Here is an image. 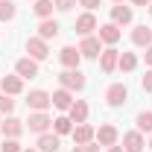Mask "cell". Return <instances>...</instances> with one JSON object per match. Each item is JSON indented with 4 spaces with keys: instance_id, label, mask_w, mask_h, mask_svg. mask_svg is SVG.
<instances>
[{
    "instance_id": "cell-1",
    "label": "cell",
    "mask_w": 152,
    "mask_h": 152,
    "mask_svg": "<svg viewBox=\"0 0 152 152\" xmlns=\"http://www.w3.org/2000/svg\"><path fill=\"white\" fill-rule=\"evenodd\" d=\"M58 82H61V88H67L70 94L73 91H82L85 85H88V79H85V73L76 67V70H64V73H58Z\"/></svg>"
},
{
    "instance_id": "cell-2",
    "label": "cell",
    "mask_w": 152,
    "mask_h": 152,
    "mask_svg": "<svg viewBox=\"0 0 152 152\" xmlns=\"http://www.w3.org/2000/svg\"><path fill=\"white\" fill-rule=\"evenodd\" d=\"M105 102H108L111 108L126 105V102H129V88H126L123 82H114V85H108V91H105Z\"/></svg>"
},
{
    "instance_id": "cell-3",
    "label": "cell",
    "mask_w": 152,
    "mask_h": 152,
    "mask_svg": "<svg viewBox=\"0 0 152 152\" xmlns=\"http://www.w3.org/2000/svg\"><path fill=\"white\" fill-rule=\"evenodd\" d=\"M26 105L32 111H47L53 105V96L47 94V91H41V88H35V91H29V96H26Z\"/></svg>"
},
{
    "instance_id": "cell-4",
    "label": "cell",
    "mask_w": 152,
    "mask_h": 152,
    "mask_svg": "<svg viewBox=\"0 0 152 152\" xmlns=\"http://www.w3.org/2000/svg\"><path fill=\"white\" fill-rule=\"evenodd\" d=\"M50 126H53V120H50V114H47V111H32V114H29V120H26V129L35 132V134H44Z\"/></svg>"
},
{
    "instance_id": "cell-5",
    "label": "cell",
    "mask_w": 152,
    "mask_h": 152,
    "mask_svg": "<svg viewBox=\"0 0 152 152\" xmlns=\"http://www.w3.org/2000/svg\"><path fill=\"white\" fill-rule=\"evenodd\" d=\"M26 53H29V58H35V61H44V58L50 56V47H47V41L44 38H26Z\"/></svg>"
},
{
    "instance_id": "cell-6",
    "label": "cell",
    "mask_w": 152,
    "mask_h": 152,
    "mask_svg": "<svg viewBox=\"0 0 152 152\" xmlns=\"http://www.w3.org/2000/svg\"><path fill=\"white\" fill-rule=\"evenodd\" d=\"M94 137H96V143H99V146H114V143L120 140V132H117V126H114V123H102V126L96 129Z\"/></svg>"
},
{
    "instance_id": "cell-7",
    "label": "cell",
    "mask_w": 152,
    "mask_h": 152,
    "mask_svg": "<svg viewBox=\"0 0 152 152\" xmlns=\"http://www.w3.org/2000/svg\"><path fill=\"white\" fill-rule=\"evenodd\" d=\"M58 61L64 64V70H76V67H79V61H82L79 47H61V50H58Z\"/></svg>"
},
{
    "instance_id": "cell-8",
    "label": "cell",
    "mask_w": 152,
    "mask_h": 152,
    "mask_svg": "<svg viewBox=\"0 0 152 152\" xmlns=\"http://www.w3.org/2000/svg\"><path fill=\"white\" fill-rule=\"evenodd\" d=\"M79 53H82V58H99V53H102V41H99L96 35L82 38V44H79Z\"/></svg>"
},
{
    "instance_id": "cell-9",
    "label": "cell",
    "mask_w": 152,
    "mask_h": 152,
    "mask_svg": "<svg viewBox=\"0 0 152 152\" xmlns=\"http://www.w3.org/2000/svg\"><path fill=\"white\" fill-rule=\"evenodd\" d=\"M73 29H76V35L88 38V35L96 29V18H94V12H85V15H79V18H76V23H73Z\"/></svg>"
},
{
    "instance_id": "cell-10",
    "label": "cell",
    "mask_w": 152,
    "mask_h": 152,
    "mask_svg": "<svg viewBox=\"0 0 152 152\" xmlns=\"http://www.w3.org/2000/svg\"><path fill=\"white\" fill-rule=\"evenodd\" d=\"M23 120H18V117H6V120H0V132H3V137H20L23 134Z\"/></svg>"
},
{
    "instance_id": "cell-11",
    "label": "cell",
    "mask_w": 152,
    "mask_h": 152,
    "mask_svg": "<svg viewBox=\"0 0 152 152\" xmlns=\"http://www.w3.org/2000/svg\"><path fill=\"white\" fill-rule=\"evenodd\" d=\"M15 73L20 76V79H32V76H38V61L35 58H18L15 61Z\"/></svg>"
},
{
    "instance_id": "cell-12",
    "label": "cell",
    "mask_w": 152,
    "mask_h": 152,
    "mask_svg": "<svg viewBox=\"0 0 152 152\" xmlns=\"http://www.w3.org/2000/svg\"><path fill=\"white\" fill-rule=\"evenodd\" d=\"M143 146H146V140H143V132H126L123 134V149L126 152H143Z\"/></svg>"
},
{
    "instance_id": "cell-13",
    "label": "cell",
    "mask_w": 152,
    "mask_h": 152,
    "mask_svg": "<svg viewBox=\"0 0 152 152\" xmlns=\"http://www.w3.org/2000/svg\"><path fill=\"white\" fill-rule=\"evenodd\" d=\"M23 91V79H20L18 73L15 76H0V94H9V96H15Z\"/></svg>"
},
{
    "instance_id": "cell-14",
    "label": "cell",
    "mask_w": 152,
    "mask_h": 152,
    "mask_svg": "<svg viewBox=\"0 0 152 152\" xmlns=\"http://www.w3.org/2000/svg\"><path fill=\"white\" fill-rule=\"evenodd\" d=\"M132 18H134L132 6H123V3L111 6V23H117V26H126V23H132Z\"/></svg>"
},
{
    "instance_id": "cell-15",
    "label": "cell",
    "mask_w": 152,
    "mask_h": 152,
    "mask_svg": "<svg viewBox=\"0 0 152 152\" xmlns=\"http://www.w3.org/2000/svg\"><path fill=\"white\" fill-rule=\"evenodd\" d=\"M120 35H123V32H120V26H117V23H102V26L96 29V38H99L102 44H117Z\"/></svg>"
},
{
    "instance_id": "cell-16",
    "label": "cell",
    "mask_w": 152,
    "mask_h": 152,
    "mask_svg": "<svg viewBox=\"0 0 152 152\" xmlns=\"http://www.w3.org/2000/svg\"><path fill=\"white\" fill-rule=\"evenodd\" d=\"M117 61H120V53L108 47V50H102L99 53V67H102V73H114L117 70Z\"/></svg>"
},
{
    "instance_id": "cell-17",
    "label": "cell",
    "mask_w": 152,
    "mask_h": 152,
    "mask_svg": "<svg viewBox=\"0 0 152 152\" xmlns=\"http://www.w3.org/2000/svg\"><path fill=\"white\" fill-rule=\"evenodd\" d=\"M38 149H41V152H58V149H61V137H58L56 132L38 134Z\"/></svg>"
},
{
    "instance_id": "cell-18",
    "label": "cell",
    "mask_w": 152,
    "mask_h": 152,
    "mask_svg": "<svg viewBox=\"0 0 152 152\" xmlns=\"http://www.w3.org/2000/svg\"><path fill=\"white\" fill-rule=\"evenodd\" d=\"M70 134H73V143H91L94 134H96V129L91 126V123H76Z\"/></svg>"
},
{
    "instance_id": "cell-19",
    "label": "cell",
    "mask_w": 152,
    "mask_h": 152,
    "mask_svg": "<svg viewBox=\"0 0 152 152\" xmlns=\"http://www.w3.org/2000/svg\"><path fill=\"white\" fill-rule=\"evenodd\" d=\"M132 44L134 47H149L152 44V26H146V23L134 26L132 29Z\"/></svg>"
},
{
    "instance_id": "cell-20",
    "label": "cell",
    "mask_w": 152,
    "mask_h": 152,
    "mask_svg": "<svg viewBox=\"0 0 152 152\" xmlns=\"http://www.w3.org/2000/svg\"><path fill=\"white\" fill-rule=\"evenodd\" d=\"M67 117L73 123H88V102L85 99H73V105L67 108Z\"/></svg>"
},
{
    "instance_id": "cell-21",
    "label": "cell",
    "mask_w": 152,
    "mask_h": 152,
    "mask_svg": "<svg viewBox=\"0 0 152 152\" xmlns=\"http://www.w3.org/2000/svg\"><path fill=\"white\" fill-rule=\"evenodd\" d=\"M50 96H53V105H56L58 111H67V108L73 105V94H70L67 88H58V91H53Z\"/></svg>"
},
{
    "instance_id": "cell-22",
    "label": "cell",
    "mask_w": 152,
    "mask_h": 152,
    "mask_svg": "<svg viewBox=\"0 0 152 152\" xmlns=\"http://www.w3.org/2000/svg\"><path fill=\"white\" fill-rule=\"evenodd\" d=\"M58 35V23L53 18H44L41 23H38V38H44V41H50V38Z\"/></svg>"
},
{
    "instance_id": "cell-23",
    "label": "cell",
    "mask_w": 152,
    "mask_h": 152,
    "mask_svg": "<svg viewBox=\"0 0 152 152\" xmlns=\"http://www.w3.org/2000/svg\"><path fill=\"white\" fill-rule=\"evenodd\" d=\"M53 132H56L58 137H61V134H70V132H73V120H70L67 114L56 117V120H53Z\"/></svg>"
},
{
    "instance_id": "cell-24",
    "label": "cell",
    "mask_w": 152,
    "mask_h": 152,
    "mask_svg": "<svg viewBox=\"0 0 152 152\" xmlns=\"http://www.w3.org/2000/svg\"><path fill=\"white\" fill-rule=\"evenodd\" d=\"M134 67H137V56H134V53H120L117 70H123V73H132Z\"/></svg>"
},
{
    "instance_id": "cell-25",
    "label": "cell",
    "mask_w": 152,
    "mask_h": 152,
    "mask_svg": "<svg viewBox=\"0 0 152 152\" xmlns=\"http://www.w3.org/2000/svg\"><path fill=\"white\" fill-rule=\"evenodd\" d=\"M53 9H56V6H53V0H35V6H32V12H35L41 20L50 18V15H53Z\"/></svg>"
},
{
    "instance_id": "cell-26",
    "label": "cell",
    "mask_w": 152,
    "mask_h": 152,
    "mask_svg": "<svg viewBox=\"0 0 152 152\" xmlns=\"http://www.w3.org/2000/svg\"><path fill=\"white\" fill-rule=\"evenodd\" d=\"M18 15V6L12 0H0V20H15Z\"/></svg>"
},
{
    "instance_id": "cell-27",
    "label": "cell",
    "mask_w": 152,
    "mask_h": 152,
    "mask_svg": "<svg viewBox=\"0 0 152 152\" xmlns=\"http://www.w3.org/2000/svg\"><path fill=\"white\" fill-rule=\"evenodd\" d=\"M134 123H137V132H149L152 134V111H140Z\"/></svg>"
},
{
    "instance_id": "cell-28",
    "label": "cell",
    "mask_w": 152,
    "mask_h": 152,
    "mask_svg": "<svg viewBox=\"0 0 152 152\" xmlns=\"http://www.w3.org/2000/svg\"><path fill=\"white\" fill-rule=\"evenodd\" d=\"M15 111V99L9 94H0V114H12Z\"/></svg>"
},
{
    "instance_id": "cell-29",
    "label": "cell",
    "mask_w": 152,
    "mask_h": 152,
    "mask_svg": "<svg viewBox=\"0 0 152 152\" xmlns=\"http://www.w3.org/2000/svg\"><path fill=\"white\" fill-rule=\"evenodd\" d=\"M3 152H23V146L18 143V137H3Z\"/></svg>"
},
{
    "instance_id": "cell-30",
    "label": "cell",
    "mask_w": 152,
    "mask_h": 152,
    "mask_svg": "<svg viewBox=\"0 0 152 152\" xmlns=\"http://www.w3.org/2000/svg\"><path fill=\"white\" fill-rule=\"evenodd\" d=\"M53 6H56L58 12H70V9L76 6V0H53Z\"/></svg>"
},
{
    "instance_id": "cell-31",
    "label": "cell",
    "mask_w": 152,
    "mask_h": 152,
    "mask_svg": "<svg viewBox=\"0 0 152 152\" xmlns=\"http://www.w3.org/2000/svg\"><path fill=\"white\" fill-rule=\"evenodd\" d=\"M73 152H99V146H96L94 140H91V143H76Z\"/></svg>"
},
{
    "instance_id": "cell-32",
    "label": "cell",
    "mask_w": 152,
    "mask_h": 152,
    "mask_svg": "<svg viewBox=\"0 0 152 152\" xmlns=\"http://www.w3.org/2000/svg\"><path fill=\"white\" fill-rule=\"evenodd\" d=\"M140 88H143L146 94H152V70H146V76L140 79Z\"/></svg>"
},
{
    "instance_id": "cell-33",
    "label": "cell",
    "mask_w": 152,
    "mask_h": 152,
    "mask_svg": "<svg viewBox=\"0 0 152 152\" xmlns=\"http://www.w3.org/2000/svg\"><path fill=\"white\" fill-rule=\"evenodd\" d=\"M76 3H79V6H85V9L91 12V9H96V6L102 3V0H76Z\"/></svg>"
},
{
    "instance_id": "cell-34",
    "label": "cell",
    "mask_w": 152,
    "mask_h": 152,
    "mask_svg": "<svg viewBox=\"0 0 152 152\" xmlns=\"http://www.w3.org/2000/svg\"><path fill=\"white\" fill-rule=\"evenodd\" d=\"M146 64H149V67H152V44H149V47H146Z\"/></svg>"
},
{
    "instance_id": "cell-35",
    "label": "cell",
    "mask_w": 152,
    "mask_h": 152,
    "mask_svg": "<svg viewBox=\"0 0 152 152\" xmlns=\"http://www.w3.org/2000/svg\"><path fill=\"white\" fill-rule=\"evenodd\" d=\"M108 152H126V149H123V146H117V143H114V146H108Z\"/></svg>"
},
{
    "instance_id": "cell-36",
    "label": "cell",
    "mask_w": 152,
    "mask_h": 152,
    "mask_svg": "<svg viewBox=\"0 0 152 152\" xmlns=\"http://www.w3.org/2000/svg\"><path fill=\"white\" fill-rule=\"evenodd\" d=\"M134 6H149V0H132Z\"/></svg>"
},
{
    "instance_id": "cell-37",
    "label": "cell",
    "mask_w": 152,
    "mask_h": 152,
    "mask_svg": "<svg viewBox=\"0 0 152 152\" xmlns=\"http://www.w3.org/2000/svg\"><path fill=\"white\" fill-rule=\"evenodd\" d=\"M146 9H149V15H152V0H149V6H146Z\"/></svg>"
},
{
    "instance_id": "cell-38",
    "label": "cell",
    "mask_w": 152,
    "mask_h": 152,
    "mask_svg": "<svg viewBox=\"0 0 152 152\" xmlns=\"http://www.w3.org/2000/svg\"><path fill=\"white\" fill-rule=\"evenodd\" d=\"M23 152H35V149H23Z\"/></svg>"
},
{
    "instance_id": "cell-39",
    "label": "cell",
    "mask_w": 152,
    "mask_h": 152,
    "mask_svg": "<svg viewBox=\"0 0 152 152\" xmlns=\"http://www.w3.org/2000/svg\"><path fill=\"white\" fill-rule=\"evenodd\" d=\"M114 3H123V0H114Z\"/></svg>"
},
{
    "instance_id": "cell-40",
    "label": "cell",
    "mask_w": 152,
    "mask_h": 152,
    "mask_svg": "<svg viewBox=\"0 0 152 152\" xmlns=\"http://www.w3.org/2000/svg\"><path fill=\"white\" fill-rule=\"evenodd\" d=\"M149 149H152V140H149Z\"/></svg>"
}]
</instances>
